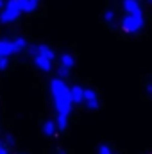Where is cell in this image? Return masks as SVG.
Here are the masks:
<instances>
[{"label":"cell","mask_w":152,"mask_h":154,"mask_svg":"<svg viewBox=\"0 0 152 154\" xmlns=\"http://www.w3.org/2000/svg\"><path fill=\"white\" fill-rule=\"evenodd\" d=\"M70 97H72V104H81L82 102V88L81 86H72L70 88Z\"/></svg>","instance_id":"cell-9"},{"label":"cell","mask_w":152,"mask_h":154,"mask_svg":"<svg viewBox=\"0 0 152 154\" xmlns=\"http://www.w3.org/2000/svg\"><path fill=\"white\" fill-rule=\"evenodd\" d=\"M57 75H59V79H68V75H70V68L59 66V68H57Z\"/></svg>","instance_id":"cell-14"},{"label":"cell","mask_w":152,"mask_h":154,"mask_svg":"<svg viewBox=\"0 0 152 154\" xmlns=\"http://www.w3.org/2000/svg\"><path fill=\"white\" fill-rule=\"evenodd\" d=\"M13 45H14V52H20V50H23L27 47V41L23 38H16V39H13Z\"/></svg>","instance_id":"cell-13"},{"label":"cell","mask_w":152,"mask_h":154,"mask_svg":"<svg viewBox=\"0 0 152 154\" xmlns=\"http://www.w3.org/2000/svg\"><path fill=\"white\" fill-rule=\"evenodd\" d=\"M29 54H31V56H36V54H38V50H36V45L29 47Z\"/></svg>","instance_id":"cell-19"},{"label":"cell","mask_w":152,"mask_h":154,"mask_svg":"<svg viewBox=\"0 0 152 154\" xmlns=\"http://www.w3.org/2000/svg\"><path fill=\"white\" fill-rule=\"evenodd\" d=\"M16 5H18V9L22 13H32L38 7V4L32 2V0H16Z\"/></svg>","instance_id":"cell-6"},{"label":"cell","mask_w":152,"mask_h":154,"mask_svg":"<svg viewBox=\"0 0 152 154\" xmlns=\"http://www.w3.org/2000/svg\"><path fill=\"white\" fill-rule=\"evenodd\" d=\"M99 154H111V149L108 145H100L99 147Z\"/></svg>","instance_id":"cell-18"},{"label":"cell","mask_w":152,"mask_h":154,"mask_svg":"<svg viewBox=\"0 0 152 154\" xmlns=\"http://www.w3.org/2000/svg\"><path fill=\"white\" fill-rule=\"evenodd\" d=\"M50 91L54 97V104L57 109V115L68 116L72 111V97H70V88L65 84L63 79H52L50 81Z\"/></svg>","instance_id":"cell-1"},{"label":"cell","mask_w":152,"mask_h":154,"mask_svg":"<svg viewBox=\"0 0 152 154\" xmlns=\"http://www.w3.org/2000/svg\"><path fill=\"white\" fill-rule=\"evenodd\" d=\"M36 50H38L39 56H43V57H47V59H50V61H54V57H56L54 50H52L48 45H36Z\"/></svg>","instance_id":"cell-8"},{"label":"cell","mask_w":152,"mask_h":154,"mask_svg":"<svg viewBox=\"0 0 152 154\" xmlns=\"http://www.w3.org/2000/svg\"><path fill=\"white\" fill-rule=\"evenodd\" d=\"M0 154H7V149H5V145L0 142Z\"/></svg>","instance_id":"cell-21"},{"label":"cell","mask_w":152,"mask_h":154,"mask_svg":"<svg viewBox=\"0 0 152 154\" xmlns=\"http://www.w3.org/2000/svg\"><path fill=\"white\" fill-rule=\"evenodd\" d=\"M34 63H36V66H38L39 70H43V72H50L52 70V61L47 59V57H43V56H39V54L34 56Z\"/></svg>","instance_id":"cell-5"},{"label":"cell","mask_w":152,"mask_h":154,"mask_svg":"<svg viewBox=\"0 0 152 154\" xmlns=\"http://www.w3.org/2000/svg\"><path fill=\"white\" fill-rule=\"evenodd\" d=\"M86 106H88V109H99V99L86 100Z\"/></svg>","instance_id":"cell-15"},{"label":"cell","mask_w":152,"mask_h":154,"mask_svg":"<svg viewBox=\"0 0 152 154\" xmlns=\"http://www.w3.org/2000/svg\"><path fill=\"white\" fill-rule=\"evenodd\" d=\"M4 11L0 13V22L2 23H11V22H14L20 14H22V11L18 9V5H16V0H7L5 4H4Z\"/></svg>","instance_id":"cell-3"},{"label":"cell","mask_w":152,"mask_h":154,"mask_svg":"<svg viewBox=\"0 0 152 154\" xmlns=\"http://www.w3.org/2000/svg\"><path fill=\"white\" fill-rule=\"evenodd\" d=\"M54 133H56V122L47 120V122L43 124V134H45V136H52Z\"/></svg>","instance_id":"cell-10"},{"label":"cell","mask_w":152,"mask_h":154,"mask_svg":"<svg viewBox=\"0 0 152 154\" xmlns=\"http://www.w3.org/2000/svg\"><path fill=\"white\" fill-rule=\"evenodd\" d=\"M123 11L127 13V14H131V13H136V11H141V7H140V0H123Z\"/></svg>","instance_id":"cell-7"},{"label":"cell","mask_w":152,"mask_h":154,"mask_svg":"<svg viewBox=\"0 0 152 154\" xmlns=\"http://www.w3.org/2000/svg\"><path fill=\"white\" fill-rule=\"evenodd\" d=\"M4 4H5V0H0V7H4Z\"/></svg>","instance_id":"cell-22"},{"label":"cell","mask_w":152,"mask_h":154,"mask_svg":"<svg viewBox=\"0 0 152 154\" xmlns=\"http://www.w3.org/2000/svg\"><path fill=\"white\" fill-rule=\"evenodd\" d=\"M143 23H145V20H143V13L141 11H136V13H131V14H127L123 20H122V29L125 31V32H138L141 27H143Z\"/></svg>","instance_id":"cell-2"},{"label":"cell","mask_w":152,"mask_h":154,"mask_svg":"<svg viewBox=\"0 0 152 154\" xmlns=\"http://www.w3.org/2000/svg\"><path fill=\"white\" fill-rule=\"evenodd\" d=\"M11 54H16V52H14L13 39H0V57H4V56L9 57Z\"/></svg>","instance_id":"cell-4"},{"label":"cell","mask_w":152,"mask_h":154,"mask_svg":"<svg viewBox=\"0 0 152 154\" xmlns=\"http://www.w3.org/2000/svg\"><path fill=\"white\" fill-rule=\"evenodd\" d=\"M113 18H114L113 11H106V13H104V20H106V22H109V23H111V22H113Z\"/></svg>","instance_id":"cell-17"},{"label":"cell","mask_w":152,"mask_h":154,"mask_svg":"<svg viewBox=\"0 0 152 154\" xmlns=\"http://www.w3.org/2000/svg\"><path fill=\"white\" fill-rule=\"evenodd\" d=\"M93 99H97V93H95L91 88H82V102L93 100Z\"/></svg>","instance_id":"cell-12"},{"label":"cell","mask_w":152,"mask_h":154,"mask_svg":"<svg viewBox=\"0 0 152 154\" xmlns=\"http://www.w3.org/2000/svg\"><path fill=\"white\" fill-rule=\"evenodd\" d=\"M32 2H36V4H39V0H32Z\"/></svg>","instance_id":"cell-23"},{"label":"cell","mask_w":152,"mask_h":154,"mask_svg":"<svg viewBox=\"0 0 152 154\" xmlns=\"http://www.w3.org/2000/svg\"><path fill=\"white\" fill-rule=\"evenodd\" d=\"M5 142H7L9 145H13V143H14V138H13L11 134H7V136H5Z\"/></svg>","instance_id":"cell-20"},{"label":"cell","mask_w":152,"mask_h":154,"mask_svg":"<svg viewBox=\"0 0 152 154\" xmlns=\"http://www.w3.org/2000/svg\"><path fill=\"white\" fill-rule=\"evenodd\" d=\"M7 66H9V57H7V56L0 57V70H5Z\"/></svg>","instance_id":"cell-16"},{"label":"cell","mask_w":152,"mask_h":154,"mask_svg":"<svg viewBox=\"0 0 152 154\" xmlns=\"http://www.w3.org/2000/svg\"><path fill=\"white\" fill-rule=\"evenodd\" d=\"M74 65H75V59H74V56H70V54H63V56H61V66L72 68Z\"/></svg>","instance_id":"cell-11"}]
</instances>
